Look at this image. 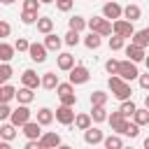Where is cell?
<instances>
[{
    "label": "cell",
    "instance_id": "f35d334b",
    "mask_svg": "<svg viewBox=\"0 0 149 149\" xmlns=\"http://www.w3.org/2000/svg\"><path fill=\"white\" fill-rule=\"evenodd\" d=\"M119 65H121L119 61H114V58H109V61L105 63V70H107L109 74H119Z\"/></svg>",
    "mask_w": 149,
    "mask_h": 149
},
{
    "label": "cell",
    "instance_id": "5b68a950",
    "mask_svg": "<svg viewBox=\"0 0 149 149\" xmlns=\"http://www.w3.org/2000/svg\"><path fill=\"white\" fill-rule=\"evenodd\" d=\"M114 33L116 35H121V37H133V21H128V19H119V21H114Z\"/></svg>",
    "mask_w": 149,
    "mask_h": 149
},
{
    "label": "cell",
    "instance_id": "f546056e",
    "mask_svg": "<svg viewBox=\"0 0 149 149\" xmlns=\"http://www.w3.org/2000/svg\"><path fill=\"white\" fill-rule=\"evenodd\" d=\"M102 144H105L107 149H121V147H123L121 137H116V135H109V137H105V140H102Z\"/></svg>",
    "mask_w": 149,
    "mask_h": 149
},
{
    "label": "cell",
    "instance_id": "cb8c5ba5",
    "mask_svg": "<svg viewBox=\"0 0 149 149\" xmlns=\"http://www.w3.org/2000/svg\"><path fill=\"white\" fill-rule=\"evenodd\" d=\"M42 86L49 88V91L56 88V86H58V74H56V72H47V74L42 77Z\"/></svg>",
    "mask_w": 149,
    "mask_h": 149
},
{
    "label": "cell",
    "instance_id": "d4e9b609",
    "mask_svg": "<svg viewBox=\"0 0 149 149\" xmlns=\"http://www.w3.org/2000/svg\"><path fill=\"white\" fill-rule=\"evenodd\" d=\"M37 121H40L42 126H49V123L54 121V112H51L49 107H42V109L37 112Z\"/></svg>",
    "mask_w": 149,
    "mask_h": 149
},
{
    "label": "cell",
    "instance_id": "52a82bcc",
    "mask_svg": "<svg viewBox=\"0 0 149 149\" xmlns=\"http://www.w3.org/2000/svg\"><path fill=\"white\" fill-rule=\"evenodd\" d=\"M56 121H61L63 126H70V123L74 121V112H72V107H70V105H61V107L56 109Z\"/></svg>",
    "mask_w": 149,
    "mask_h": 149
},
{
    "label": "cell",
    "instance_id": "ee69618b",
    "mask_svg": "<svg viewBox=\"0 0 149 149\" xmlns=\"http://www.w3.org/2000/svg\"><path fill=\"white\" fill-rule=\"evenodd\" d=\"M37 7H40V0H23V9L37 12Z\"/></svg>",
    "mask_w": 149,
    "mask_h": 149
},
{
    "label": "cell",
    "instance_id": "c3c4849f",
    "mask_svg": "<svg viewBox=\"0 0 149 149\" xmlns=\"http://www.w3.org/2000/svg\"><path fill=\"white\" fill-rule=\"evenodd\" d=\"M144 107H149V95H147V98H144Z\"/></svg>",
    "mask_w": 149,
    "mask_h": 149
},
{
    "label": "cell",
    "instance_id": "277c9868",
    "mask_svg": "<svg viewBox=\"0 0 149 149\" xmlns=\"http://www.w3.org/2000/svg\"><path fill=\"white\" fill-rule=\"evenodd\" d=\"M9 119H12V123H14V126H23V123H28V121H30V109L21 102V105L12 112V116H9Z\"/></svg>",
    "mask_w": 149,
    "mask_h": 149
},
{
    "label": "cell",
    "instance_id": "4316f807",
    "mask_svg": "<svg viewBox=\"0 0 149 149\" xmlns=\"http://www.w3.org/2000/svg\"><path fill=\"white\" fill-rule=\"evenodd\" d=\"M14 128H16L14 123H2V128H0L2 140H14V137H16V130H14Z\"/></svg>",
    "mask_w": 149,
    "mask_h": 149
},
{
    "label": "cell",
    "instance_id": "e575fe53",
    "mask_svg": "<svg viewBox=\"0 0 149 149\" xmlns=\"http://www.w3.org/2000/svg\"><path fill=\"white\" fill-rule=\"evenodd\" d=\"M123 42H126V37H121V35L114 33V37H109V49H112V51H119V49L123 47Z\"/></svg>",
    "mask_w": 149,
    "mask_h": 149
},
{
    "label": "cell",
    "instance_id": "5bb4252c",
    "mask_svg": "<svg viewBox=\"0 0 149 149\" xmlns=\"http://www.w3.org/2000/svg\"><path fill=\"white\" fill-rule=\"evenodd\" d=\"M61 144V137L56 133H44L40 137V149H51V147H58Z\"/></svg>",
    "mask_w": 149,
    "mask_h": 149
},
{
    "label": "cell",
    "instance_id": "d6a6232c",
    "mask_svg": "<svg viewBox=\"0 0 149 149\" xmlns=\"http://www.w3.org/2000/svg\"><path fill=\"white\" fill-rule=\"evenodd\" d=\"M86 26H88V23H86L84 16H72V19H70V28H72V30H84Z\"/></svg>",
    "mask_w": 149,
    "mask_h": 149
},
{
    "label": "cell",
    "instance_id": "1f68e13d",
    "mask_svg": "<svg viewBox=\"0 0 149 149\" xmlns=\"http://www.w3.org/2000/svg\"><path fill=\"white\" fill-rule=\"evenodd\" d=\"M93 121H105L107 119V112H105V105H93V112H91Z\"/></svg>",
    "mask_w": 149,
    "mask_h": 149
},
{
    "label": "cell",
    "instance_id": "836d02e7",
    "mask_svg": "<svg viewBox=\"0 0 149 149\" xmlns=\"http://www.w3.org/2000/svg\"><path fill=\"white\" fill-rule=\"evenodd\" d=\"M65 44L68 47H77L79 44V30H68V35H65Z\"/></svg>",
    "mask_w": 149,
    "mask_h": 149
},
{
    "label": "cell",
    "instance_id": "d590c367",
    "mask_svg": "<svg viewBox=\"0 0 149 149\" xmlns=\"http://www.w3.org/2000/svg\"><path fill=\"white\" fill-rule=\"evenodd\" d=\"M105 102H107V93H102V91L91 93V105H105Z\"/></svg>",
    "mask_w": 149,
    "mask_h": 149
},
{
    "label": "cell",
    "instance_id": "83f0119b",
    "mask_svg": "<svg viewBox=\"0 0 149 149\" xmlns=\"http://www.w3.org/2000/svg\"><path fill=\"white\" fill-rule=\"evenodd\" d=\"M135 123H140V126H147L149 123V107H144V109H135Z\"/></svg>",
    "mask_w": 149,
    "mask_h": 149
},
{
    "label": "cell",
    "instance_id": "60d3db41",
    "mask_svg": "<svg viewBox=\"0 0 149 149\" xmlns=\"http://www.w3.org/2000/svg\"><path fill=\"white\" fill-rule=\"evenodd\" d=\"M14 47H16V51H28V49H30V42H28V40H23V37H19Z\"/></svg>",
    "mask_w": 149,
    "mask_h": 149
},
{
    "label": "cell",
    "instance_id": "6da1fadb",
    "mask_svg": "<svg viewBox=\"0 0 149 149\" xmlns=\"http://www.w3.org/2000/svg\"><path fill=\"white\" fill-rule=\"evenodd\" d=\"M107 84H109V88H112L114 98H119V100H128V98H130V93H133V91H130V86L126 84V79H123L121 74H112Z\"/></svg>",
    "mask_w": 149,
    "mask_h": 149
},
{
    "label": "cell",
    "instance_id": "e0dca14e",
    "mask_svg": "<svg viewBox=\"0 0 149 149\" xmlns=\"http://www.w3.org/2000/svg\"><path fill=\"white\" fill-rule=\"evenodd\" d=\"M61 44H63V40H61L58 35H54V33H49V35H47V40H44V47H47L49 51H58V49H61Z\"/></svg>",
    "mask_w": 149,
    "mask_h": 149
},
{
    "label": "cell",
    "instance_id": "f5cc1de1",
    "mask_svg": "<svg viewBox=\"0 0 149 149\" xmlns=\"http://www.w3.org/2000/svg\"><path fill=\"white\" fill-rule=\"evenodd\" d=\"M40 2H56V0H40Z\"/></svg>",
    "mask_w": 149,
    "mask_h": 149
},
{
    "label": "cell",
    "instance_id": "2e32d148",
    "mask_svg": "<svg viewBox=\"0 0 149 149\" xmlns=\"http://www.w3.org/2000/svg\"><path fill=\"white\" fill-rule=\"evenodd\" d=\"M130 42H133V44H140V47H147V44H149V28H144V30H137V33H133Z\"/></svg>",
    "mask_w": 149,
    "mask_h": 149
},
{
    "label": "cell",
    "instance_id": "603a6c76",
    "mask_svg": "<svg viewBox=\"0 0 149 149\" xmlns=\"http://www.w3.org/2000/svg\"><path fill=\"white\" fill-rule=\"evenodd\" d=\"M100 37H102L100 33H95V30H91V33L86 35V40H84V44H86L88 49H98V47H100Z\"/></svg>",
    "mask_w": 149,
    "mask_h": 149
},
{
    "label": "cell",
    "instance_id": "7a4b0ae2",
    "mask_svg": "<svg viewBox=\"0 0 149 149\" xmlns=\"http://www.w3.org/2000/svg\"><path fill=\"white\" fill-rule=\"evenodd\" d=\"M88 28H91V30H95V33H100V35L105 37V35H112V30H114V23H109L107 19L93 16V19L88 21Z\"/></svg>",
    "mask_w": 149,
    "mask_h": 149
},
{
    "label": "cell",
    "instance_id": "d6986e66",
    "mask_svg": "<svg viewBox=\"0 0 149 149\" xmlns=\"http://www.w3.org/2000/svg\"><path fill=\"white\" fill-rule=\"evenodd\" d=\"M58 68L61 70H72L74 68V56L72 54H61L58 56Z\"/></svg>",
    "mask_w": 149,
    "mask_h": 149
},
{
    "label": "cell",
    "instance_id": "7c38bea8",
    "mask_svg": "<svg viewBox=\"0 0 149 149\" xmlns=\"http://www.w3.org/2000/svg\"><path fill=\"white\" fill-rule=\"evenodd\" d=\"M102 14H105V19H121L123 9H121L119 2H107V5L102 7Z\"/></svg>",
    "mask_w": 149,
    "mask_h": 149
},
{
    "label": "cell",
    "instance_id": "ab89813d",
    "mask_svg": "<svg viewBox=\"0 0 149 149\" xmlns=\"http://www.w3.org/2000/svg\"><path fill=\"white\" fill-rule=\"evenodd\" d=\"M58 98H61V105L74 107V102H77V95H74V93H63V95H58Z\"/></svg>",
    "mask_w": 149,
    "mask_h": 149
},
{
    "label": "cell",
    "instance_id": "8fae6325",
    "mask_svg": "<svg viewBox=\"0 0 149 149\" xmlns=\"http://www.w3.org/2000/svg\"><path fill=\"white\" fill-rule=\"evenodd\" d=\"M126 56L130 58V61H135V63H140V61H144V47H140V44H128L126 47Z\"/></svg>",
    "mask_w": 149,
    "mask_h": 149
},
{
    "label": "cell",
    "instance_id": "bcb514c9",
    "mask_svg": "<svg viewBox=\"0 0 149 149\" xmlns=\"http://www.w3.org/2000/svg\"><path fill=\"white\" fill-rule=\"evenodd\" d=\"M9 30H12V28H9V23H7V21H0V35H2V37H7V35H9Z\"/></svg>",
    "mask_w": 149,
    "mask_h": 149
},
{
    "label": "cell",
    "instance_id": "8992f818",
    "mask_svg": "<svg viewBox=\"0 0 149 149\" xmlns=\"http://www.w3.org/2000/svg\"><path fill=\"white\" fill-rule=\"evenodd\" d=\"M88 77H91V74H88V70H86L84 65H74V68L70 70V81H72V84H86Z\"/></svg>",
    "mask_w": 149,
    "mask_h": 149
},
{
    "label": "cell",
    "instance_id": "484cf974",
    "mask_svg": "<svg viewBox=\"0 0 149 149\" xmlns=\"http://www.w3.org/2000/svg\"><path fill=\"white\" fill-rule=\"evenodd\" d=\"M119 109H121V114L128 119V116H133V114H135V109H137V107H135V102H133V100H121V107H119Z\"/></svg>",
    "mask_w": 149,
    "mask_h": 149
},
{
    "label": "cell",
    "instance_id": "f6af8a7d",
    "mask_svg": "<svg viewBox=\"0 0 149 149\" xmlns=\"http://www.w3.org/2000/svg\"><path fill=\"white\" fill-rule=\"evenodd\" d=\"M9 116H12V109L7 107V102H2V105H0V119L5 121V119H9Z\"/></svg>",
    "mask_w": 149,
    "mask_h": 149
},
{
    "label": "cell",
    "instance_id": "8d00e7d4",
    "mask_svg": "<svg viewBox=\"0 0 149 149\" xmlns=\"http://www.w3.org/2000/svg\"><path fill=\"white\" fill-rule=\"evenodd\" d=\"M137 133H140V123H130V121H128L121 135H128V137H137Z\"/></svg>",
    "mask_w": 149,
    "mask_h": 149
},
{
    "label": "cell",
    "instance_id": "681fc988",
    "mask_svg": "<svg viewBox=\"0 0 149 149\" xmlns=\"http://www.w3.org/2000/svg\"><path fill=\"white\" fill-rule=\"evenodd\" d=\"M144 147H147V149H149V137H147V140H144Z\"/></svg>",
    "mask_w": 149,
    "mask_h": 149
},
{
    "label": "cell",
    "instance_id": "7402d4cb",
    "mask_svg": "<svg viewBox=\"0 0 149 149\" xmlns=\"http://www.w3.org/2000/svg\"><path fill=\"white\" fill-rule=\"evenodd\" d=\"M123 16H126L128 21H137V19L142 16V9H140L137 5H128V7L123 9Z\"/></svg>",
    "mask_w": 149,
    "mask_h": 149
},
{
    "label": "cell",
    "instance_id": "4dcf8cb0",
    "mask_svg": "<svg viewBox=\"0 0 149 149\" xmlns=\"http://www.w3.org/2000/svg\"><path fill=\"white\" fill-rule=\"evenodd\" d=\"M16 95V91H14V86H9V84H5L2 88H0V100L2 102H7V100H12Z\"/></svg>",
    "mask_w": 149,
    "mask_h": 149
},
{
    "label": "cell",
    "instance_id": "f1b7e54d",
    "mask_svg": "<svg viewBox=\"0 0 149 149\" xmlns=\"http://www.w3.org/2000/svg\"><path fill=\"white\" fill-rule=\"evenodd\" d=\"M14 49H16V47H12V44L2 42V44H0V58H2L5 63H7V61H9L12 56H14Z\"/></svg>",
    "mask_w": 149,
    "mask_h": 149
},
{
    "label": "cell",
    "instance_id": "4fadbf2b",
    "mask_svg": "<svg viewBox=\"0 0 149 149\" xmlns=\"http://www.w3.org/2000/svg\"><path fill=\"white\" fill-rule=\"evenodd\" d=\"M105 137H102V130H98V128H86L84 130V142L86 144H100Z\"/></svg>",
    "mask_w": 149,
    "mask_h": 149
},
{
    "label": "cell",
    "instance_id": "9c48e42d",
    "mask_svg": "<svg viewBox=\"0 0 149 149\" xmlns=\"http://www.w3.org/2000/svg\"><path fill=\"white\" fill-rule=\"evenodd\" d=\"M107 121H109V126H112V130H116V133H123V128H126V116L121 114V109L119 112H112L109 116H107Z\"/></svg>",
    "mask_w": 149,
    "mask_h": 149
},
{
    "label": "cell",
    "instance_id": "7dc6e473",
    "mask_svg": "<svg viewBox=\"0 0 149 149\" xmlns=\"http://www.w3.org/2000/svg\"><path fill=\"white\" fill-rule=\"evenodd\" d=\"M140 86H142L144 91H149V72H147V74H140Z\"/></svg>",
    "mask_w": 149,
    "mask_h": 149
},
{
    "label": "cell",
    "instance_id": "3957f363",
    "mask_svg": "<svg viewBox=\"0 0 149 149\" xmlns=\"http://www.w3.org/2000/svg\"><path fill=\"white\" fill-rule=\"evenodd\" d=\"M119 74L126 79V81H130V79H135V77H140V72H137V68H135V61H121V65H119Z\"/></svg>",
    "mask_w": 149,
    "mask_h": 149
},
{
    "label": "cell",
    "instance_id": "74e56055",
    "mask_svg": "<svg viewBox=\"0 0 149 149\" xmlns=\"http://www.w3.org/2000/svg\"><path fill=\"white\" fill-rule=\"evenodd\" d=\"M21 21H23V23H35V21H37V12L23 9V14H21Z\"/></svg>",
    "mask_w": 149,
    "mask_h": 149
},
{
    "label": "cell",
    "instance_id": "30bf717a",
    "mask_svg": "<svg viewBox=\"0 0 149 149\" xmlns=\"http://www.w3.org/2000/svg\"><path fill=\"white\" fill-rule=\"evenodd\" d=\"M40 121H28V123H23V135L28 137V140H40L42 137V130H40Z\"/></svg>",
    "mask_w": 149,
    "mask_h": 149
},
{
    "label": "cell",
    "instance_id": "f907efd6",
    "mask_svg": "<svg viewBox=\"0 0 149 149\" xmlns=\"http://www.w3.org/2000/svg\"><path fill=\"white\" fill-rule=\"evenodd\" d=\"M144 63H147V70H149V56H147V58H144Z\"/></svg>",
    "mask_w": 149,
    "mask_h": 149
},
{
    "label": "cell",
    "instance_id": "816d5d0a",
    "mask_svg": "<svg viewBox=\"0 0 149 149\" xmlns=\"http://www.w3.org/2000/svg\"><path fill=\"white\" fill-rule=\"evenodd\" d=\"M2 2H5V5H12V2H14V0H2Z\"/></svg>",
    "mask_w": 149,
    "mask_h": 149
},
{
    "label": "cell",
    "instance_id": "7bdbcfd3",
    "mask_svg": "<svg viewBox=\"0 0 149 149\" xmlns=\"http://www.w3.org/2000/svg\"><path fill=\"white\" fill-rule=\"evenodd\" d=\"M56 7L61 12H70L72 9V0H56Z\"/></svg>",
    "mask_w": 149,
    "mask_h": 149
},
{
    "label": "cell",
    "instance_id": "ba28073f",
    "mask_svg": "<svg viewBox=\"0 0 149 149\" xmlns=\"http://www.w3.org/2000/svg\"><path fill=\"white\" fill-rule=\"evenodd\" d=\"M47 51H49V49H47L44 44H37V42H33L30 49H28V54H30V58H33L35 63H44V61H47Z\"/></svg>",
    "mask_w": 149,
    "mask_h": 149
},
{
    "label": "cell",
    "instance_id": "44dd1931",
    "mask_svg": "<svg viewBox=\"0 0 149 149\" xmlns=\"http://www.w3.org/2000/svg\"><path fill=\"white\" fill-rule=\"evenodd\" d=\"M91 121H93V116H91V114H77V116H74V126H77L79 130L91 128Z\"/></svg>",
    "mask_w": 149,
    "mask_h": 149
},
{
    "label": "cell",
    "instance_id": "9a60e30c",
    "mask_svg": "<svg viewBox=\"0 0 149 149\" xmlns=\"http://www.w3.org/2000/svg\"><path fill=\"white\" fill-rule=\"evenodd\" d=\"M21 81H23V86H30V88H37V86H42V79L33 72V70H26L23 74H21Z\"/></svg>",
    "mask_w": 149,
    "mask_h": 149
},
{
    "label": "cell",
    "instance_id": "ffe728a7",
    "mask_svg": "<svg viewBox=\"0 0 149 149\" xmlns=\"http://www.w3.org/2000/svg\"><path fill=\"white\" fill-rule=\"evenodd\" d=\"M33 98H35V95H33V88H30V86H23V88H19V91H16V100H19V102H23V105H28Z\"/></svg>",
    "mask_w": 149,
    "mask_h": 149
},
{
    "label": "cell",
    "instance_id": "ac0fdd59",
    "mask_svg": "<svg viewBox=\"0 0 149 149\" xmlns=\"http://www.w3.org/2000/svg\"><path fill=\"white\" fill-rule=\"evenodd\" d=\"M37 30H40V33H44V35H49V33L54 30V19H49V16L37 19Z\"/></svg>",
    "mask_w": 149,
    "mask_h": 149
},
{
    "label": "cell",
    "instance_id": "b9f144b4",
    "mask_svg": "<svg viewBox=\"0 0 149 149\" xmlns=\"http://www.w3.org/2000/svg\"><path fill=\"white\" fill-rule=\"evenodd\" d=\"M9 77H12V68H9L7 63H5V65L0 68V81H7Z\"/></svg>",
    "mask_w": 149,
    "mask_h": 149
}]
</instances>
